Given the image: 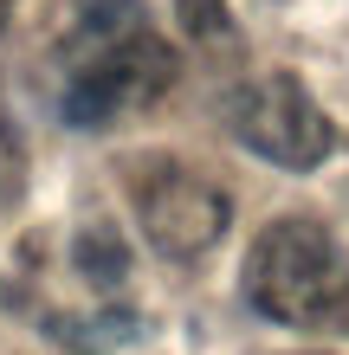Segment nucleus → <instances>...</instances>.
I'll list each match as a JSON object with an SVG mask.
<instances>
[{
    "mask_svg": "<svg viewBox=\"0 0 349 355\" xmlns=\"http://www.w3.org/2000/svg\"><path fill=\"white\" fill-rule=\"evenodd\" d=\"M246 304L265 323L349 336V252L311 214H284L246 252Z\"/></svg>",
    "mask_w": 349,
    "mask_h": 355,
    "instance_id": "obj_1",
    "label": "nucleus"
},
{
    "mask_svg": "<svg viewBox=\"0 0 349 355\" xmlns=\"http://www.w3.org/2000/svg\"><path fill=\"white\" fill-rule=\"evenodd\" d=\"M65 91H58V116L71 130H110L123 110L155 103L175 85V52L142 26L130 39H85V52L65 58Z\"/></svg>",
    "mask_w": 349,
    "mask_h": 355,
    "instance_id": "obj_2",
    "label": "nucleus"
},
{
    "mask_svg": "<svg viewBox=\"0 0 349 355\" xmlns=\"http://www.w3.org/2000/svg\"><path fill=\"white\" fill-rule=\"evenodd\" d=\"M227 130L239 149H253L259 162H272L284 175H311L337 149L330 116L317 110V97L291 71H265V78H246L239 91H227Z\"/></svg>",
    "mask_w": 349,
    "mask_h": 355,
    "instance_id": "obj_3",
    "label": "nucleus"
},
{
    "mask_svg": "<svg viewBox=\"0 0 349 355\" xmlns=\"http://www.w3.org/2000/svg\"><path fill=\"white\" fill-rule=\"evenodd\" d=\"M130 200H136V220H142V233H149V245L169 252V259L214 252V245L227 239V226H233L227 187L207 181L201 168H188V162H175V155L130 162Z\"/></svg>",
    "mask_w": 349,
    "mask_h": 355,
    "instance_id": "obj_4",
    "label": "nucleus"
},
{
    "mask_svg": "<svg viewBox=\"0 0 349 355\" xmlns=\"http://www.w3.org/2000/svg\"><path fill=\"white\" fill-rule=\"evenodd\" d=\"M52 343H65V349H136L142 336H149V317H142V310H97V317H65V310H52L46 323Z\"/></svg>",
    "mask_w": 349,
    "mask_h": 355,
    "instance_id": "obj_5",
    "label": "nucleus"
},
{
    "mask_svg": "<svg viewBox=\"0 0 349 355\" xmlns=\"http://www.w3.org/2000/svg\"><path fill=\"white\" fill-rule=\"evenodd\" d=\"M71 265H78V278L97 284V291H117L123 278H130V245H123V233L110 220H91L85 233L71 239Z\"/></svg>",
    "mask_w": 349,
    "mask_h": 355,
    "instance_id": "obj_6",
    "label": "nucleus"
},
{
    "mask_svg": "<svg viewBox=\"0 0 349 355\" xmlns=\"http://www.w3.org/2000/svg\"><path fill=\"white\" fill-rule=\"evenodd\" d=\"M71 7H78L85 39H130V33L149 26L142 19V0H71Z\"/></svg>",
    "mask_w": 349,
    "mask_h": 355,
    "instance_id": "obj_7",
    "label": "nucleus"
},
{
    "mask_svg": "<svg viewBox=\"0 0 349 355\" xmlns=\"http://www.w3.org/2000/svg\"><path fill=\"white\" fill-rule=\"evenodd\" d=\"M175 13H181V33L188 39H233L227 0H175Z\"/></svg>",
    "mask_w": 349,
    "mask_h": 355,
    "instance_id": "obj_8",
    "label": "nucleus"
},
{
    "mask_svg": "<svg viewBox=\"0 0 349 355\" xmlns=\"http://www.w3.org/2000/svg\"><path fill=\"white\" fill-rule=\"evenodd\" d=\"M19 194H26V155H19V142L13 130L0 123V214H13Z\"/></svg>",
    "mask_w": 349,
    "mask_h": 355,
    "instance_id": "obj_9",
    "label": "nucleus"
}]
</instances>
